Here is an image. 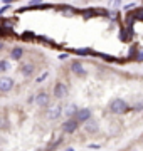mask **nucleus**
I'll use <instances>...</instances> for the list:
<instances>
[{
  "mask_svg": "<svg viewBox=\"0 0 143 151\" xmlns=\"http://www.w3.org/2000/svg\"><path fill=\"white\" fill-rule=\"evenodd\" d=\"M37 42L76 55L108 60L135 57L125 17L106 9L37 5L4 17V39Z\"/></svg>",
  "mask_w": 143,
  "mask_h": 151,
  "instance_id": "f257e3e1",
  "label": "nucleus"
},
{
  "mask_svg": "<svg viewBox=\"0 0 143 151\" xmlns=\"http://www.w3.org/2000/svg\"><path fill=\"white\" fill-rule=\"evenodd\" d=\"M110 111L115 114H121L128 111V104L123 101V99H113L110 103Z\"/></svg>",
  "mask_w": 143,
  "mask_h": 151,
  "instance_id": "f03ea898",
  "label": "nucleus"
},
{
  "mask_svg": "<svg viewBox=\"0 0 143 151\" xmlns=\"http://www.w3.org/2000/svg\"><path fill=\"white\" fill-rule=\"evenodd\" d=\"M35 103H37L39 108H46L49 104V96L46 92H39L37 96H35Z\"/></svg>",
  "mask_w": 143,
  "mask_h": 151,
  "instance_id": "7ed1b4c3",
  "label": "nucleus"
},
{
  "mask_svg": "<svg viewBox=\"0 0 143 151\" xmlns=\"http://www.w3.org/2000/svg\"><path fill=\"white\" fill-rule=\"evenodd\" d=\"M59 116H61V106H52V108H49V111H47V119L49 121H54Z\"/></svg>",
  "mask_w": 143,
  "mask_h": 151,
  "instance_id": "20e7f679",
  "label": "nucleus"
},
{
  "mask_svg": "<svg viewBox=\"0 0 143 151\" xmlns=\"http://www.w3.org/2000/svg\"><path fill=\"white\" fill-rule=\"evenodd\" d=\"M84 128H86V131H88V133H96V131H98V128H99V124H98V121L89 119L88 123H84Z\"/></svg>",
  "mask_w": 143,
  "mask_h": 151,
  "instance_id": "39448f33",
  "label": "nucleus"
}]
</instances>
